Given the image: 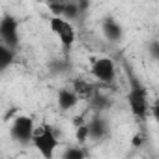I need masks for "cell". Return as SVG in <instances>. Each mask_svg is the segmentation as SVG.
I'll return each mask as SVG.
<instances>
[{"mask_svg":"<svg viewBox=\"0 0 159 159\" xmlns=\"http://www.w3.org/2000/svg\"><path fill=\"white\" fill-rule=\"evenodd\" d=\"M32 144L36 146V150L45 157V159H52L54 157V152L58 148V137L54 133V129L49 125V124H43L36 129L34 133V140Z\"/></svg>","mask_w":159,"mask_h":159,"instance_id":"obj_1","label":"cell"},{"mask_svg":"<svg viewBox=\"0 0 159 159\" xmlns=\"http://www.w3.org/2000/svg\"><path fill=\"white\" fill-rule=\"evenodd\" d=\"M127 105L131 109V112L144 120L150 112V103H148V96H146V88L140 86L139 83H133L131 84V90L127 92Z\"/></svg>","mask_w":159,"mask_h":159,"instance_id":"obj_2","label":"cell"},{"mask_svg":"<svg viewBox=\"0 0 159 159\" xmlns=\"http://www.w3.org/2000/svg\"><path fill=\"white\" fill-rule=\"evenodd\" d=\"M51 30L60 39V45L66 51H69L71 45L75 43V28H73L71 21L66 17H60V15H52L51 17Z\"/></svg>","mask_w":159,"mask_h":159,"instance_id":"obj_3","label":"cell"},{"mask_svg":"<svg viewBox=\"0 0 159 159\" xmlns=\"http://www.w3.org/2000/svg\"><path fill=\"white\" fill-rule=\"evenodd\" d=\"M36 124L30 116H17L11 124V139L17 140L19 144H30L34 140V133H36Z\"/></svg>","mask_w":159,"mask_h":159,"instance_id":"obj_4","label":"cell"},{"mask_svg":"<svg viewBox=\"0 0 159 159\" xmlns=\"http://www.w3.org/2000/svg\"><path fill=\"white\" fill-rule=\"evenodd\" d=\"M90 73L98 79L99 83L103 84H111L114 83V77H116V66L111 58L107 56H101V58H96L92 60V69Z\"/></svg>","mask_w":159,"mask_h":159,"instance_id":"obj_5","label":"cell"},{"mask_svg":"<svg viewBox=\"0 0 159 159\" xmlns=\"http://www.w3.org/2000/svg\"><path fill=\"white\" fill-rule=\"evenodd\" d=\"M0 38H2V43L17 49L19 45V21L11 15H4L0 19Z\"/></svg>","mask_w":159,"mask_h":159,"instance_id":"obj_6","label":"cell"},{"mask_svg":"<svg viewBox=\"0 0 159 159\" xmlns=\"http://www.w3.org/2000/svg\"><path fill=\"white\" fill-rule=\"evenodd\" d=\"M86 125H88V133H90L92 140H101L109 133V122L105 118H101L99 112H96V116H92V120L86 122Z\"/></svg>","mask_w":159,"mask_h":159,"instance_id":"obj_7","label":"cell"},{"mask_svg":"<svg viewBox=\"0 0 159 159\" xmlns=\"http://www.w3.org/2000/svg\"><path fill=\"white\" fill-rule=\"evenodd\" d=\"M101 28H103V34H105V38H107L109 41H120L122 36H124L122 26H120L118 21H114L112 17H105Z\"/></svg>","mask_w":159,"mask_h":159,"instance_id":"obj_8","label":"cell"},{"mask_svg":"<svg viewBox=\"0 0 159 159\" xmlns=\"http://www.w3.org/2000/svg\"><path fill=\"white\" fill-rule=\"evenodd\" d=\"M79 94L75 92V90H67V88H64V90H60L58 92V107L62 109V111H71V109H75L77 107V103H79Z\"/></svg>","mask_w":159,"mask_h":159,"instance_id":"obj_9","label":"cell"},{"mask_svg":"<svg viewBox=\"0 0 159 159\" xmlns=\"http://www.w3.org/2000/svg\"><path fill=\"white\" fill-rule=\"evenodd\" d=\"M73 90L79 94V98H81V99H90L98 90L94 88V84L92 83H88V81H83V79H77V81L73 83Z\"/></svg>","mask_w":159,"mask_h":159,"instance_id":"obj_10","label":"cell"},{"mask_svg":"<svg viewBox=\"0 0 159 159\" xmlns=\"http://www.w3.org/2000/svg\"><path fill=\"white\" fill-rule=\"evenodd\" d=\"M13 62H15V49L6 45V43H2L0 45V69L6 71Z\"/></svg>","mask_w":159,"mask_h":159,"instance_id":"obj_11","label":"cell"},{"mask_svg":"<svg viewBox=\"0 0 159 159\" xmlns=\"http://www.w3.org/2000/svg\"><path fill=\"white\" fill-rule=\"evenodd\" d=\"M88 105H90V109H92L94 112H103V111L109 107V99H107L103 94L96 92V94L88 99Z\"/></svg>","mask_w":159,"mask_h":159,"instance_id":"obj_12","label":"cell"},{"mask_svg":"<svg viewBox=\"0 0 159 159\" xmlns=\"http://www.w3.org/2000/svg\"><path fill=\"white\" fill-rule=\"evenodd\" d=\"M64 159H83L86 157V150H83L81 146H69L64 153H62Z\"/></svg>","mask_w":159,"mask_h":159,"instance_id":"obj_13","label":"cell"},{"mask_svg":"<svg viewBox=\"0 0 159 159\" xmlns=\"http://www.w3.org/2000/svg\"><path fill=\"white\" fill-rule=\"evenodd\" d=\"M75 137H77V140L81 142V144H84L86 140H90L88 125H86V124H83V125H79V127H77V131H75Z\"/></svg>","mask_w":159,"mask_h":159,"instance_id":"obj_14","label":"cell"},{"mask_svg":"<svg viewBox=\"0 0 159 159\" xmlns=\"http://www.w3.org/2000/svg\"><path fill=\"white\" fill-rule=\"evenodd\" d=\"M148 52H150V56H152L153 60L159 62V41H157V39L150 41V45H148Z\"/></svg>","mask_w":159,"mask_h":159,"instance_id":"obj_15","label":"cell"},{"mask_svg":"<svg viewBox=\"0 0 159 159\" xmlns=\"http://www.w3.org/2000/svg\"><path fill=\"white\" fill-rule=\"evenodd\" d=\"M150 112H152L153 120H155V122H157V125H159V101H155V103L150 107Z\"/></svg>","mask_w":159,"mask_h":159,"instance_id":"obj_16","label":"cell"},{"mask_svg":"<svg viewBox=\"0 0 159 159\" xmlns=\"http://www.w3.org/2000/svg\"><path fill=\"white\" fill-rule=\"evenodd\" d=\"M75 4L79 6V10H81V11H86V8L90 6V0H75Z\"/></svg>","mask_w":159,"mask_h":159,"instance_id":"obj_17","label":"cell"},{"mask_svg":"<svg viewBox=\"0 0 159 159\" xmlns=\"http://www.w3.org/2000/svg\"><path fill=\"white\" fill-rule=\"evenodd\" d=\"M47 6H54V4H67L69 0H45Z\"/></svg>","mask_w":159,"mask_h":159,"instance_id":"obj_18","label":"cell"},{"mask_svg":"<svg viewBox=\"0 0 159 159\" xmlns=\"http://www.w3.org/2000/svg\"><path fill=\"white\" fill-rule=\"evenodd\" d=\"M140 140H142V137H140V135H135V137H133V140H131V142H133V144H135V146H140Z\"/></svg>","mask_w":159,"mask_h":159,"instance_id":"obj_19","label":"cell"}]
</instances>
